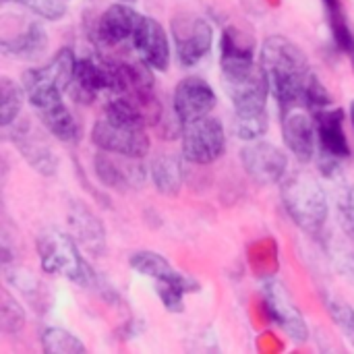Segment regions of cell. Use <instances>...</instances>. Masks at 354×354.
I'll return each mask as SVG.
<instances>
[{"mask_svg": "<svg viewBox=\"0 0 354 354\" xmlns=\"http://www.w3.org/2000/svg\"><path fill=\"white\" fill-rule=\"evenodd\" d=\"M23 89L25 95L29 100V104L33 106L35 112L46 110L58 102H62L64 91L56 85V81L50 77V73L46 71V66H33L27 68L23 73Z\"/></svg>", "mask_w": 354, "mask_h": 354, "instance_id": "d6986e66", "label": "cell"}, {"mask_svg": "<svg viewBox=\"0 0 354 354\" xmlns=\"http://www.w3.org/2000/svg\"><path fill=\"white\" fill-rule=\"evenodd\" d=\"M12 124L15 127L10 129V141L29 164V168L41 176H54L58 172V156L54 153L46 137L37 129H33L29 120H15Z\"/></svg>", "mask_w": 354, "mask_h": 354, "instance_id": "8fae6325", "label": "cell"}, {"mask_svg": "<svg viewBox=\"0 0 354 354\" xmlns=\"http://www.w3.org/2000/svg\"><path fill=\"white\" fill-rule=\"evenodd\" d=\"M25 311L23 307L15 301V297H10L6 290L2 292V301H0V330L4 334H21L25 328Z\"/></svg>", "mask_w": 354, "mask_h": 354, "instance_id": "1f68e13d", "label": "cell"}, {"mask_svg": "<svg viewBox=\"0 0 354 354\" xmlns=\"http://www.w3.org/2000/svg\"><path fill=\"white\" fill-rule=\"evenodd\" d=\"M305 108L309 110V112H319V110H326V108H330L332 106V95H330V91L326 89V85L322 83V79L313 73L311 75V79H309V83H307V89H305Z\"/></svg>", "mask_w": 354, "mask_h": 354, "instance_id": "d6a6232c", "label": "cell"}, {"mask_svg": "<svg viewBox=\"0 0 354 354\" xmlns=\"http://www.w3.org/2000/svg\"><path fill=\"white\" fill-rule=\"evenodd\" d=\"M133 50L137 52L139 60H143L153 71H168L170 66V41L164 27L153 17H143L133 41Z\"/></svg>", "mask_w": 354, "mask_h": 354, "instance_id": "2e32d148", "label": "cell"}, {"mask_svg": "<svg viewBox=\"0 0 354 354\" xmlns=\"http://www.w3.org/2000/svg\"><path fill=\"white\" fill-rule=\"evenodd\" d=\"M351 122H353V129H354V102H353V106H351Z\"/></svg>", "mask_w": 354, "mask_h": 354, "instance_id": "74e56055", "label": "cell"}, {"mask_svg": "<svg viewBox=\"0 0 354 354\" xmlns=\"http://www.w3.org/2000/svg\"><path fill=\"white\" fill-rule=\"evenodd\" d=\"M324 6H326L330 31H332L336 46L346 54H354V35L351 25H348V19L344 15L342 0H324Z\"/></svg>", "mask_w": 354, "mask_h": 354, "instance_id": "484cf974", "label": "cell"}, {"mask_svg": "<svg viewBox=\"0 0 354 354\" xmlns=\"http://www.w3.org/2000/svg\"><path fill=\"white\" fill-rule=\"evenodd\" d=\"M282 122V137L292 151V156L307 164L315 158V141H317V129H315V116L303 106L290 108L280 112Z\"/></svg>", "mask_w": 354, "mask_h": 354, "instance_id": "9a60e30c", "label": "cell"}, {"mask_svg": "<svg viewBox=\"0 0 354 354\" xmlns=\"http://www.w3.org/2000/svg\"><path fill=\"white\" fill-rule=\"evenodd\" d=\"M241 162L245 172L257 185L280 183L288 168L286 153L274 143H266V141H251L249 145H245L241 149Z\"/></svg>", "mask_w": 354, "mask_h": 354, "instance_id": "5bb4252c", "label": "cell"}, {"mask_svg": "<svg viewBox=\"0 0 354 354\" xmlns=\"http://www.w3.org/2000/svg\"><path fill=\"white\" fill-rule=\"evenodd\" d=\"M37 255L41 270L52 276H60L71 280L77 286H89L95 282V274L87 266L81 255V247L71 236V232H62L60 228H46L37 236Z\"/></svg>", "mask_w": 354, "mask_h": 354, "instance_id": "7a4b0ae2", "label": "cell"}, {"mask_svg": "<svg viewBox=\"0 0 354 354\" xmlns=\"http://www.w3.org/2000/svg\"><path fill=\"white\" fill-rule=\"evenodd\" d=\"M170 29H172L178 62L185 68L199 64L209 54L214 44V29L201 15L178 12L172 19Z\"/></svg>", "mask_w": 354, "mask_h": 354, "instance_id": "5b68a950", "label": "cell"}, {"mask_svg": "<svg viewBox=\"0 0 354 354\" xmlns=\"http://www.w3.org/2000/svg\"><path fill=\"white\" fill-rule=\"evenodd\" d=\"M6 280H8L15 288H19L21 295H23L35 309H39V303L52 301V299L48 297L46 288L41 286V282L35 280V278H33L31 274H27V272H21V270L10 272V270H6Z\"/></svg>", "mask_w": 354, "mask_h": 354, "instance_id": "f546056e", "label": "cell"}, {"mask_svg": "<svg viewBox=\"0 0 354 354\" xmlns=\"http://www.w3.org/2000/svg\"><path fill=\"white\" fill-rule=\"evenodd\" d=\"M141 19H143V15H139L133 6H129L124 2H114L95 21L91 37L97 44V48H104V50L120 48V46L133 41V35H135Z\"/></svg>", "mask_w": 354, "mask_h": 354, "instance_id": "9c48e42d", "label": "cell"}, {"mask_svg": "<svg viewBox=\"0 0 354 354\" xmlns=\"http://www.w3.org/2000/svg\"><path fill=\"white\" fill-rule=\"evenodd\" d=\"M263 299L268 305L270 315L274 322L299 344L307 342L309 338V328L303 317V313L297 309L288 288L280 280H266L263 282Z\"/></svg>", "mask_w": 354, "mask_h": 354, "instance_id": "4fadbf2b", "label": "cell"}, {"mask_svg": "<svg viewBox=\"0 0 354 354\" xmlns=\"http://www.w3.org/2000/svg\"><path fill=\"white\" fill-rule=\"evenodd\" d=\"M222 85L226 95L232 100L234 114L266 112L270 83L261 64L253 62V64L222 68Z\"/></svg>", "mask_w": 354, "mask_h": 354, "instance_id": "277c9868", "label": "cell"}, {"mask_svg": "<svg viewBox=\"0 0 354 354\" xmlns=\"http://www.w3.org/2000/svg\"><path fill=\"white\" fill-rule=\"evenodd\" d=\"M253 62H255V39L247 31L234 25L226 27L220 39V66L230 68V66H243Z\"/></svg>", "mask_w": 354, "mask_h": 354, "instance_id": "44dd1931", "label": "cell"}, {"mask_svg": "<svg viewBox=\"0 0 354 354\" xmlns=\"http://www.w3.org/2000/svg\"><path fill=\"white\" fill-rule=\"evenodd\" d=\"M48 48V33L41 23L29 21L25 29L12 37L2 39V52L17 60H35Z\"/></svg>", "mask_w": 354, "mask_h": 354, "instance_id": "ffe728a7", "label": "cell"}, {"mask_svg": "<svg viewBox=\"0 0 354 354\" xmlns=\"http://www.w3.org/2000/svg\"><path fill=\"white\" fill-rule=\"evenodd\" d=\"M23 6H27L29 10H33L35 15L48 19V21H58L64 17L66 6L62 0H17Z\"/></svg>", "mask_w": 354, "mask_h": 354, "instance_id": "e575fe53", "label": "cell"}, {"mask_svg": "<svg viewBox=\"0 0 354 354\" xmlns=\"http://www.w3.org/2000/svg\"><path fill=\"white\" fill-rule=\"evenodd\" d=\"M25 89L23 85H17L8 77H0V124L6 129L15 120H19L23 100H25Z\"/></svg>", "mask_w": 354, "mask_h": 354, "instance_id": "4316f807", "label": "cell"}, {"mask_svg": "<svg viewBox=\"0 0 354 354\" xmlns=\"http://www.w3.org/2000/svg\"><path fill=\"white\" fill-rule=\"evenodd\" d=\"M268 127H270L268 110L257 114H234L232 120V131L243 141H257L261 135H266Z\"/></svg>", "mask_w": 354, "mask_h": 354, "instance_id": "4dcf8cb0", "label": "cell"}, {"mask_svg": "<svg viewBox=\"0 0 354 354\" xmlns=\"http://www.w3.org/2000/svg\"><path fill=\"white\" fill-rule=\"evenodd\" d=\"M328 311L334 319V324L340 328V332L346 336V340L354 346V309L340 301H328Z\"/></svg>", "mask_w": 354, "mask_h": 354, "instance_id": "836d02e7", "label": "cell"}, {"mask_svg": "<svg viewBox=\"0 0 354 354\" xmlns=\"http://www.w3.org/2000/svg\"><path fill=\"white\" fill-rule=\"evenodd\" d=\"M118 2H133V0H118Z\"/></svg>", "mask_w": 354, "mask_h": 354, "instance_id": "f35d334b", "label": "cell"}, {"mask_svg": "<svg viewBox=\"0 0 354 354\" xmlns=\"http://www.w3.org/2000/svg\"><path fill=\"white\" fill-rule=\"evenodd\" d=\"M41 124L46 127V131L56 137L62 143H79L81 139V124L79 120L73 116V112L64 106V102H58L46 110L37 112Z\"/></svg>", "mask_w": 354, "mask_h": 354, "instance_id": "7402d4cb", "label": "cell"}, {"mask_svg": "<svg viewBox=\"0 0 354 354\" xmlns=\"http://www.w3.org/2000/svg\"><path fill=\"white\" fill-rule=\"evenodd\" d=\"M149 176L160 195L174 197L183 189V170L180 162L172 156H158L149 166Z\"/></svg>", "mask_w": 354, "mask_h": 354, "instance_id": "603a6c76", "label": "cell"}, {"mask_svg": "<svg viewBox=\"0 0 354 354\" xmlns=\"http://www.w3.org/2000/svg\"><path fill=\"white\" fill-rule=\"evenodd\" d=\"M317 129V151L328 153L336 160H346L351 156V145L344 133L346 114L342 108H326L313 114Z\"/></svg>", "mask_w": 354, "mask_h": 354, "instance_id": "ac0fdd59", "label": "cell"}, {"mask_svg": "<svg viewBox=\"0 0 354 354\" xmlns=\"http://www.w3.org/2000/svg\"><path fill=\"white\" fill-rule=\"evenodd\" d=\"M114 87V62L108 58L85 56L77 60L75 77L68 87V95L79 104H91L102 91Z\"/></svg>", "mask_w": 354, "mask_h": 354, "instance_id": "30bf717a", "label": "cell"}, {"mask_svg": "<svg viewBox=\"0 0 354 354\" xmlns=\"http://www.w3.org/2000/svg\"><path fill=\"white\" fill-rule=\"evenodd\" d=\"M129 266L133 272L147 276L156 282L160 280H170L172 276H176L178 272L172 268L170 261H166L162 255L153 253V251H137L129 257Z\"/></svg>", "mask_w": 354, "mask_h": 354, "instance_id": "d4e9b609", "label": "cell"}, {"mask_svg": "<svg viewBox=\"0 0 354 354\" xmlns=\"http://www.w3.org/2000/svg\"><path fill=\"white\" fill-rule=\"evenodd\" d=\"M41 348L46 354H83L85 344L66 330L48 328L41 334Z\"/></svg>", "mask_w": 354, "mask_h": 354, "instance_id": "83f0119b", "label": "cell"}, {"mask_svg": "<svg viewBox=\"0 0 354 354\" xmlns=\"http://www.w3.org/2000/svg\"><path fill=\"white\" fill-rule=\"evenodd\" d=\"M282 203L292 222L307 234H319L328 220V195L307 172L288 176L282 183Z\"/></svg>", "mask_w": 354, "mask_h": 354, "instance_id": "3957f363", "label": "cell"}, {"mask_svg": "<svg viewBox=\"0 0 354 354\" xmlns=\"http://www.w3.org/2000/svg\"><path fill=\"white\" fill-rule=\"evenodd\" d=\"M75 68H77V58H75V52L73 48H60L54 58L46 64V71L50 73V77L56 81V85L68 93V87L73 83V77H75Z\"/></svg>", "mask_w": 354, "mask_h": 354, "instance_id": "f1b7e54d", "label": "cell"}, {"mask_svg": "<svg viewBox=\"0 0 354 354\" xmlns=\"http://www.w3.org/2000/svg\"><path fill=\"white\" fill-rule=\"evenodd\" d=\"M336 209H338V222H340V226L344 228L346 234L354 236V195L348 189H344L338 195Z\"/></svg>", "mask_w": 354, "mask_h": 354, "instance_id": "d590c367", "label": "cell"}, {"mask_svg": "<svg viewBox=\"0 0 354 354\" xmlns=\"http://www.w3.org/2000/svg\"><path fill=\"white\" fill-rule=\"evenodd\" d=\"M216 104H218L216 91L201 77H195V75L185 77L183 81H178V85L174 89L172 108L183 124H191V122H197V120L209 116V112L216 108Z\"/></svg>", "mask_w": 354, "mask_h": 354, "instance_id": "7c38bea8", "label": "cell"}, {"mask_svg": "<svg viewBox=\"0 0 354 354\" xmlns=\"http://www.w3.org/2000/svg\"><path fill=\"white\" fill-rule=\"evenodd\" d=\"M91 141L97 149L122 153L131 158H143L149 151V137L145 129H135L122 122H116L108 116L100 118L91 129Z\"/></svg>", "mask_w": 354, "mask_h": 354, "instance_id": "ba28073f", "label": "cell"}, {"mask_svg": "<svg viewBox=\"0 0 354 354\" xmlns=\"http://www.w3.org/2000/svg\"><path fill=\"white\" fill-rule=\"evenodd\" d=\"M226 131L220 118L205 116L183 129V158L191 164H214L224 156Z\"/></svg>", "mask_w": 354, "mask_h": 354, "instance_id": "8992f818", "label": "cell"}, {"mask_svg": "<svg viewBox=\"0 0 354 354\" xmlns=\"http://www.w3.org/2000/svg\"><path fill=\"white\" fill-rule=\"evenodd\" d=\"M259 64L268 77L270 93L276 97L280 112L303 106L305 89L313 75L305 52L284 35H272L261 46Z\"/></svg>", "mask_w": 354, "mask_h": 354, "instance_id": "6da1fadb", "label": "cell"}, {"mask_svg": "<svg viewBox=\"0 0 354 354\" xmlns=\"http://www.w3.org/2000/svg\"><path fill=\"white\" fill-rule=\"evenodd\" d=\"M93 168L100 185L106 189H114L118 193L139 191L147 178V170L141 164V158H131L104 149L95 153Z\"/></svg>", "mask_w": 354, "mask_h": 354, "instance_id": "52a82bcc", "label": "cell"}, {"mask_svg": "<svg viewBox=\"0 0 354 354\" xmlns=\"http://www.w3.org/2000/svg\"><path fill=\"white\" fill-rule=\"evenodd\" d=\"M66 222L71 236L77 241V245L87 251L93 257H100L106 253V228L102 220L81 201L73 199L68 203Z\"/></svg>", "mask_w": 354, "mask_h": 354, "instance_id": "e0dca14e", "label": "cell"}, {"mask_svg": "<svg viewBox=\"0 0 354 354\" xmlns=\"http://www.w3.org/2000/svg\"><path fill=\"white\" fill-rule=\"evenodd\" d=\"M199 290V284L197 280L185 276V274H176L172 276L170 280H160L156 282V292L162 301V305L170 311V313H183L185 311V295L189 292H197Z\"/></svg>", "mask_w": 354, "mask_h": 354, "instance_id": "cb8c5ba5", "label": "cell"}, {"mask_svg": "<svg viewBox=\"0 0 354 354\" xmlns=\"http://www.w3.org/2000/svg\"><path fill=\"white\" fill-rule=\"evenodd\" d=\"M346 274H348V278L354 282V253L346 257Z\"/></svg>", "mask_w": 354, "mask_h": 354, "instance_id": "8d00e7d4", "label": "cell"}]
</instances>
